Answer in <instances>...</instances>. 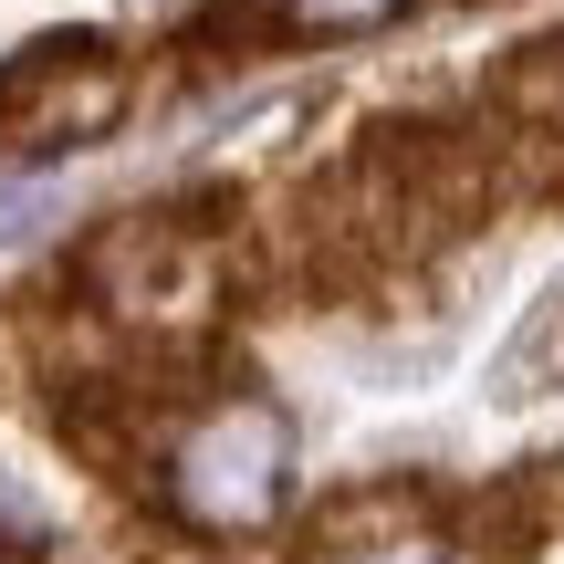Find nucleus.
I'll list each match as a JSON object with an SVG mask.
<instances>
[{
	"label": "nucleus",
	"mask_w": 564,
	"mask_h": 564,
	"mask_svg": "<svg viewBox=\"0 0 564 564\" xmlns=\"http://www.w3.org/2000/svg\"><path fill=\"white\" fill-rule=\"evenodd\" d=\"M158 491L188 533H220V544L230 533H262L293 502V419L272 398H251V387L199 398L178 419V440H167V460H158Z\"/></svg>",
	"instance_id": "f257e3e1"
},
{
	"label": "nucleus",
	"mask_w": 564,
	"mask_h": 564,
	"mask_svg": "<svg viewBox=\"0 0 564 564\" xmlns=\"http://www.w3.org/2000/svg\"><path fill=\"white\" fill-rule=\"evenodd\" d=\"M126 116V74L105 42L53 32L0 63V147H84Z\"/></svg>",
	"instance_id": "f03ea898"
},
{
	"label": "nucleus",
	"mask_w": 564,
	"mask_h": 564,
	"mask_svg": "<svg viewBox=\"0 0 564 564\" xmlns=\"http://www.w3.org/2000/svg\"><path fill=\"white\" fill-rule=\"evenodd\" d=\"M84 282H95V303H116V314H199L209 303V241L178 220V209H137V220H116L95 251H84Z\"/></svg>",
	"instance_id": "7ed1b4c3"
},
{
	"label": "nucleus",
	"mask_w": 564,
	"mask_h": 564,
	"mask_svg": "<svg viewBox=\"0 0 564 564\" xmlns=\"http://www.w3.org/2000/svg\"><path fill=\"white\" fill-rule=\"evenodd\" d=\"M544 387H564V282L523 314V335H512V345H502V366H491V398H502V408L544 398Z\"/></svg>",
	"instance_id": "20e7f679"
},
{
	"label": "nucleus",
	"mask_w": 564,
	"mask_h": 564,
	"mask_svg": "<svg viewBox=\"0 0 564 564\" xmlns=\"http://www.w3.org/2000/svg\"><path fill=\"white\" fill-rule=\"evenodd\" d=\"M408 0H262L272 32H303V42H356V32H387Z\"/></svg>",
	"instance_id": "39448f33"
},
{
	"label": "nucleus",
	"mask_w": 564,
	"mask_h": 564,
	"mask_svg": "<svg viewBox=\"0 0 564 564\" xmlns=\"http://www.w3.org/2000/svg\"><path fill=\"white\" fill-rule=\"evenodd\" d=\"M502 105L533 126V137L564 147V42H533V53L512 63V74H502Z\"/></svg>",
	"instance_id": "423d86ee"
},
{
	"label": "nucleus",
	"mask_w": 564,
	"mask_h": 564,
	"mask_svg": "<svg viewBox=\"0 0 564 564\" xmlns=\"http://www.w3.org/2000/svg\"><path fill=\"white\" fill-rule=\"evenodd\" d=\"M324 564H449V544H429V533H377V544H335Z\"/></svg>",
	"instance_id": "0eeeda50"
}]
</instances>
